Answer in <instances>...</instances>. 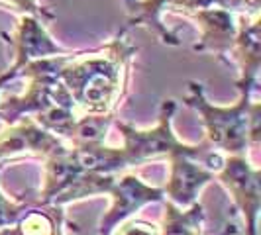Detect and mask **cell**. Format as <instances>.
Returning <instances> with one entry per match:
<instances>
[{
  "label": "cell",
  "mask_w": 261,
  "mask_h": 235,
  "mask_svg": "<svg viewBox=\"0 0 261 235\" xmlns=\"http://www.w3.org/2000/svg\"><path fill=\"white\" fill-rule=\"evenodd\" d=\"M138 47L120 30L116 38L94 49H77L59 71L79 114L114 116L128 82V67Z\"/></svg>",
  "instance_id": "6da1fadb"
},
{
  "label": "cell",
  "mask_w": 261,
  "mask_h": 235,
  "mask_svg": "<svg viewBox=\"0 0 261 235\" xmlns=\"http://www.w3.org/2000/svg\"><path fill=\"white\" fill-rule=\"evenodd\" d=\"M2 38H6V41L10 43V49L14 55V61L10 67H14L16 71H22L32 61L59 57V55H67V53L73 51V49L61 47L49 36L47 24L36 16H20L12 36L2 34Z\"/></svg>",
  "instance_id": "52a82bcc"
},
{
  "label": "cell",
  "mask_w": 261,
  "mask_h": 235,
  "mask_svg": "<svg viewBox=\"0 0 261 235\" xmlns=\"http://www.w3.org/2000/svg\"><path fill=\"white\" fill-rule=\"evenodd\" d=\"M69 149V143L57 137L55 133L41 128L34 118H20L0 131V161L8 157L28 153L41 157L43 161L49 157L61 155Z\"/></svg>",
  "instance_id": "8992f818"
},
{
  "label": "cell",
  "mask_w": 261,
  "mask_h": 235,
  "mask_svg": "<svg viewBox=\"0 0 261 235\" xmlns=\"http://www.w3.org/2000/svg\"><path fill=\"white\" fill-rule=\"evenodd\" d=\"M167 161L169 174L161 190L167 202L179 208H189L198 202V196L204 190V186L216 179V172L204 167L195 157L175 155Z\"/></svg>",
  "instance_id": "ba28073f"
},
{
  "label": "cell",
  "mask_w": 261,
  "mask_h": 235,
  "mask_svg": "<svg viewBox=\"0 0 261 235\" xmlns=\"http://www.w3.org/2000/svg\"><path fill=\"white\" fill-rule=\"evenodd\" d=\"M112 235H161V229L145 220H126L112 231Z\"/></svg>",
  "instance_id": "2e32d148"
},
{
  "label": "cell",
  "mask_w": 261,
  "mask_h": 235,
  "mask_svg": "<svg viewBox=\"0 0 261 235\" xmlns=\"http://www.w3.org/2000/svg\"><path fill=\"white\" fill-rule=\"evenodd\" d=\"M191 235H204V233H202V229H196V231H193Z\"/></svg>",
  "instance_id": "ac0fdd59"
},
{
  "label": "cell",
  "mask_w": 261,
  "mask_h": 235,
  "mask_svg": "<svg viewBox=\"0 0 261 235\" xmlns=\"http://www.w3.org/2000/svg\"><path fill=\"white\" fill-rule=\"evenodd\" d=\"M124 2L134 12V16L128 20V26L124 27V32H128L134 26H147L149 30L155 32L163 43L179 45V38L175 34H171L161 20V14L165 10H173L175 0H124Z\"/></svg>",
  "instance_id": "8fae6325"
},
{
  "label": "cell",
  "mask_w": 261,
  "mask_h": 235,
  "mask_svg": "<svg viewBox=\"0 0 261 235\" xmlns=\"http://www.w3.org/2000/svg\"><path fill=\"white\" fill-rule=\"evenodd\" d=\"M63 208L59 206H38L30 208L12 223L16 235H65L63 233Z\"/></svg>",
  "instance_id": "7c38bea8"
},
{
  "label": "cell",
  "mask_w": 261,
  "mask_h": 235,
  "mask_svg": "<svg viewBox=\"0 0 261 235\" xmlns=\"http://www.w3.org/2000/svg\"><path fill=\"white\" fill-rule=\"evenodd\" d=\"M216 179L228 190L236 208L242 212L246 235H257L261 212L259 169L248 155H224L222 167L216 170Z\"/></svg>",
  "instance_id": "277c9868"
},
{
  "label": "cell",
  "mask_w": 261,
  "mask_h": 235,
  "mask_svg": "<svg viewBox=\"0 0 261 235\" xmlns=\"http://www.w3.org/2000/svg\"><path fill=\"white\" fill-rule=\"evenodd\" d=\"M114 116H91V114H81L73 122L71 131L67 135L69 147H91V145L106 143L110 126L114 124Z\"/></svg>",
  "instance_id": "4fadbf2b"
},
{
  "label": "cell",
  "mask_w": 261,
  "mask_h": 235,
  "mask_svg": "<svg viewBox=\"0 0 261 235\" xmlns=\"http://www.w3.org/2000/svg\"><path fill=\"white\" fill-rule=\"evenodd\" d=\"M108 196L112 198V206L100 220L98 235H112L118 225L130 220L138 210H142L147 204L165 200L161 186H151L134 172L116 174L114 183L108 190Z\"/></svg>",
  "instance_id": "5b68a950"
},
{
  "label": "cell",
  "mask_w": 261,
  "mask_h": 235,
  "mask_svg": "<svg viewBox=\"0 0 261 235\" xmlns=\"http://www.w3.org/2000/svg\"><path fill=\"white\" fill-rule=\"evenodd\" d=\"M30 206H32V204L10 200L8 196L0 190V229L18 222V218H20Z\"/></svg>",
  "instance_id": "9a60e30c"
},
{
  "label": "cell",
  "mask_w": 261,
  "mask_h": 235,
  "mask_svg": "<svg viewBox=\"0 0 261 235\" xmlns=\"http://www.w3.org/2000/svg\"><path fill=\"white\" fill-rule=\"evenodd\" d=\"M189 92L183 102L193 108L202 120L206 141L212 149L224 155H248V149L259 147L261 104L251 100V86H238L240 98L232 106L212 104L206 96L204 84L189 80Z\"/></svg>",
  "instance_id": "7a4b0ae2"
},
{
  "label": "cell",
  "mask_w": 261,
  "mask_h": 235,
  "mask_svg": "<svg viewBox=\"0 0 261 235\" xmlns=\"http://www.w3.org/2000/svg\"><path fill=\"white\" fill-rule=\"evenodd\" d=\"M16 77H20V71H16L14 67H8L4 73H0V94L4 91V86H6L10 80H14Z\"/></svg>",
  "instance_id": "e0dca14e"
},
{
  "label": "cell",
  "mask_w": 261,
  "mask_h": 235,
  "mask_svg": "<svg viewBox=\"0 0 261 235\" xmlns=\"http://www.w3.org/2000/svg\"><path fill=\"white\" fill-rule=\"evenodd\" d=\"M175 110H177L175 100H171V98L163 100L161 106H159L157 124L149 130H140V128L126 124L122 120H114V126L118 128L120 135H122V149L126 153L130 167L144 165V163L157 161V159H171L175 155L195 157L198 161L204 157L210 145H189L181 141L177 137V133L173 131V114H175Z\"/></svg>",
  "instance_id": "3957f363"
},
{
  "label": "cell",
  "mask_w": 261,
  "mask_h": 235,
  "mask_svg": "<svg viewBox=\"0 0 261 235\" xmlns=\"http://www.w3.org/2000/svg\"><path fill=\"white\" fill-rule=\"evenodd\" d=\"M185 18H191L200 27V41L195 43V51H208L218 57H226L232 51L238 36V14L220 6L196 10Z\"/></svg>",
  "instance_id": "9c48e42d"
},
{
  "label": "cell",
  "mask_w": 261,
  "mask_h": 235,
  "mask_svg": "<svg viewBox=\"0 0 261 235\" xmlns=\"http://www.w3.org/2000/svg\"><path fill=\"white\" fill-rule=\"evenodd\" d=\"M0 2H4L16 12H20V16H36L45 24L55 20V12L47 6H41L39 0H0Z\"/></svg>",
  "instance_id": "5bb4252c"
},
{
  "label": "cell",
  "mask_w": 261,
  "mask_h": 235,
  "mask_svg": "<svg viewBox=\"0 0 261 235\" xmlns=\"http://www.w3.org/2000/svg\"><path fill=\"white\" fill-rule=\"evenodd\" d=\"M259 16L238 14V36L232 45V61L240 67V77L236 86H251L257 89L259 84Z\"/></svg>",
  "instance_id": "30bf717a"
}]
</instances>
